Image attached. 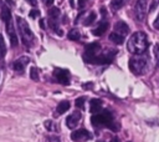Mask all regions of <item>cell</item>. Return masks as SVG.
Returning a JSON list of instances; mask_svg holds the SVG:
<instances>
[{
	"instance_id": "6da1fadb",
	"label": "cell",
	"mask_w": 159,
	"mask_h": 142,
	"mask_svg": "<svg viewBox=\"0 0 159 142\" xmlns=\"http://www.w3.org/2000/svg\"><path fill=\"white\" fill-rule=\"evenodd\" d=\"M148 46H149L148 36L143 31L134 32L130 36V39L128 40V50H129V52L135 54V55L144 54V51H147Z\"/></svg>"
},
{
	"instance_id": "7a4b0ae2",
	"label": "cell",
	"mask_w": 159,
	"mask_h": 142,
	"mask_svg": "<svg viewBox=\"0 0 159 142\" xmlns=\"http://www.w3.org/2000/svg\"><path fill=\"white\" fill-rule=\"evenodd\" d=\"M91 122L94 127H108L111 128L112 131H117L118 130V126H114V122H113V116L109 111L104 110L102 111L101 113H94L92 117H91Z\"/></svg>"
},
{
	"instance_id": "3957f363",
	"label": "cell",
	"mask_w": 159,
	"mask_h": 142,
	"mask_svg": "<svg viewBox=\"0 0 159 142\" xmlns=\"http://www.w3.org/2000/svg\"><path fill=\"white\" fill-rule=\"evenodd\" d=\"M16 21H17V29H19V32H20V36L22 39L24 45H26L27 47L32 46L34 42H35V36H34L29 24L20 16L16 17Z\"/></svg>"
},
{
	"instance_id": "277c9868",
	"label": "cell",
	"mask_w": 159,
	"mask_h": 142,
	"mask_svg": "<svg viewBox=\"0 0 159 142\" xmlns=\"http://www.w3.org/2000/svg\"><path fill=\"white\" fill-rule=\"evenodd\" d=\"M129 70L132 73L140 76L144 73L145 69H147V59L144 57H132L129 60Z\"/></svg>"
},
{
	"instance_id": "5b68a950",
	"label": "cell",
	"mask_w": 159,
	"mask_h": 142,
	"mask_svg": "<svg viewBox=\"0 0 159 142\" xmlns=\"http://www.w3.org/2000/svg\"><path fill=\"white\" fill-rule=\"evenodd\" d=\"M116 52H117V51H114V50H107V52H103V54H101V55L97 54V55L91 60L89 64H97V65L111 64L112 60H113V57H114V55H116Z\"/></svg>"
},
{
	"instance_id": "8992f818",
	"label": "cell",
	"mask_w": 159,
	"mask_h": 142,
	"mask_svg": "<svg viewBox=\"0 0 159 142\" xmlns=\"http://www.w3.org/2000/svg\"><path fill=\"white\" fill-rule=\"evenodd\" d=\"M101 50V45L98 42H92V44H88L86 45L84 47V54H83V60L86 62H91V60Z\"/></svg>"
},
{
	"instance_id": "52a82bcc",
	"label": "cell",
	"mask_w": 159,
	"mask_h": 142,
	"mask_svg": "<svg viewBox=\"0 0 159 142\" xmlns=\"http://www.w3.org/2000/svg\"><path fill=\"white\" fill-rule=\"evenodd\" d=\"M147 14V1L145 0H138L134 6V15L138 21H143Z\"/></svg>"
},
{
	"instance_id": "ba28073f",
	"label": "cell",
	"mask_w": 159,
	"mask_h": 142,
	"mask_svg": "<svg viewBox=\"0 0 159 142\" xmlns=\"http://www.w3.org/2000/svg\"><path fill=\"white\" fill-rule=\"evenodd\" d=\"M53 76H55V78H56L60 83L66 85V86L70 85V73H68L67 70L57 67V69L53 70Z\"/></svg>"
},
{
	"instance_id": "9c48e42d",
	"label": "cell",
	"mask_w": 159,
	"mask_h": 142,
	"mask_svg": "<svg viewBox=\"0 0 159 142\" xmlns=\"http://www.w3.org/2000/svg\"><path fill=\"white\" fill-rule=\"evenodd\" d=\"M6 32H7V35H9L11 46H12V47H16L17 44H19V40H17V35H16V32H15V26H14V24H12V20H10V21L6 22Z\"/></svg>"
},
{
	"instance_id": "30bf717a",
	"label": "cell",
	"mask_w": 159,
	"mask_h": 142,
	"mask_svg": "<svg viewBox=\"0 0 159 142\" xmlns=\"http://www.w3.org/2000/svg\"><path fill=\"white\" fill-rule=\"evenodd\" d=\"M91 138V133L84 130V128H81V130H77L75 132L71 133V140L72 141H76V142H81V141H87Z\"/></svg>"
},
{
	"instance_id": "8fae6325",
	"label": "cell",
	"mask_w": 159,
	"mask_h": 142,
	"mask_svg": "<svg viewBox=\"0 0 159 142\" xmlns=\"http://www.w3.org/2000/svg\"><path fill=\"white\" fill-rule=\"evenodd\" d=\"M29 62H30V59H29L27 56H21V57H19L16 61H14L12 69H14L15 71H17V72H22V71L25 70V66H26Z\"/></svg>"
},
{
	"instance_id": "7c38bea8",
	"label": "cell",
	"mask_w": 159,
	"mask_h": 142,
	"mask_svg": "<svg viewBox=\"0 0 159 142\" xmlns=\"http://www.w3.org/2000/svg\"><path fill=\"white\" fill-rule=\"evenodd\" d=\"M80 118H81V113H80V112H75V113L70 115V116L66 118V125H67V127L71 128V130H73V128L78 125Z\"/></svg>"
},
{
	"instance_id": "4fadbf2b",
	"label": "cell",
	"mask_w": 159,
	"mask_h": 142,
	"mask_svg": "<svg viewBox=\"0 0 159 142\" xmlns=\"http://www.w3.org/2000/svg\"><path fill=\"white\" fill-rule=\"evenodd\" d=\"M114 32H118L119 35L124 36L127 34H129V26L124 22V21H118L114 25Z\"/></svg>"
},
{
	"instance_id": "5bb4252c",
	"label": "cell",
	"mask_w": 159,
	"mask_h": 142,
	"mask_svg": "<svg viewBox=\"0 0 159 142\" xmlns=\"http://www.w3.org/2000/svg\"><path fill=\"white\" fill-rule=\"evenodd\" d=\"M70 107H71V103H70L68 101H61V102L57 105V107H56V113H53V116H55V117L61 116L63 112L68 111Z\"/></svg>"
},
{
	"instance_id": "9a60e30c",
	"label": "cell",
	"mask_w": 159,
	"mask_h": 142,
	"mask_svg": "<svg viewBox=\"0 0 159 142\" xmlns=\"http://www.w3.org/2000/svg\"><path fill=\"white\" fill-rule=\"evenodd\" d=\"M89 110L92 113H98L102 111V101L99 98H92L89 102Z\"/></svg>"
},
{
	"instance_id": "2e32d148",
	"label": "cell",
	"mask_w": 159,
	"mask_h": 142,
	"mask_svg": "<svg viewBox=\"0 0 159 142\" xmlns=\"http://www.w3.org/2000/svg\"><path fill=\"white\" fill-rule=\"evenodd\" d=\"M107 29H108V22L102 21V22L98 24L97 27H94V29L92 30V34H93L94 36H101V35H103V34L107 31Z\"/></svg>"
},
{
	"instance_id": "e0dca14e",
	"label": "cell",
	"mask_w": 159,
	"mask_h": 142,
	"mask_svg": "<svg viewBox=\"0 0 159 142\" xmlns=\"http://www.w3.org/2000/svg\"><path fill=\"white\" fill-rule=\"evenodd\" d=\"M0 16H1V19H2V21H4L5 24L11 20V12H10V10H9L7 6L4 5V6L1 7V14H0Z\"/></svg>"
},
{
	"instance_id": "ac0fdd59",
	"label": "cell",
	"mask_w": 159,
	"mask_h": 142,
	"mask_svg": "<svg viewBox=\"0 0 159 142\" xmlns=\"http://www.w3.org/2000/svg\"><path fill=\"white\" fill-rule=\"evenodd\" d=\"M109 40L112 41V42H114V44H117V45H120L122 42H123V40H124V36H122V35H119L118 32H111V35H109Z\"/></svg>"
},
{
	"instance_id": "d6986e66",
	"label": "cell",
	"mask_w": 159,
	"mask_h": 142,
	"mask_svg": "<svg viewBox=\"0 0 159 142\" xmlns=\"http://www.w3.org/2000/svg\"><path fill=\"white\" fill-rule=\"evenodd\" d=\"M67 37H68L70 40H72V41H78V40L81 39V34H80V31H78L77 29H72V30H70V32L67 34Z\"/></svg>"
},
{
	"instance_id": "ffe728a7",
	"label": "cell",
	"mask_w": 159,
	"mask_h": 142,
	"mask_svg": "<svg viewBox=\"0 0 159 142\" xmlns=\"http://www.w3.org/2000/svg\"><path fill=\"white\" fill-rule=\"evenodd\" d=\"M96 17H97L96 12H94V11H91V12L88 14V16H86V19L83 20V25H86V26H89V25H92V24L94 22Z\"/></svg>"
},
{
	"instance_id": "44dd1931",
	"label": "cell",
	"mask_w": 159,
	"mask_h": 142,
	"mask_svg": "<svg viewBox=\"0 0 159 142\" xmlns=\"http://www.w3.org/2000/svg\"><path fill=\"white\" fill-rule=\"evenodd\" d=\"M124 4H125V0H112L111 1V9L113 11H117L122 6H124Z\"/></svg>"
},
{
	"instance_id": "7402d4cb",
	"label": "cell",
	"mask_w": 159,
	"mask_h": 142,
	"mask_svg": "<svg viewBox=\"0 0 159 142\" xmlns=\"http://www.w3.org/2000/svg\"><path fill=\"white\" fill-rule=\"evenodd\" d=\"M48 15H50V17L51 19H57L58 16H60V9L58 7H51L50 10H48Z\"/></svg>"
},
{
	"instance_id": "603a6c76",
	"label": "cell",
	"mask_w": 159,
	"mask_h": 142,
	"mask_svg": "<svg viewBox=\"0 0 159 142\" xmlns=\"http://www.w3.org/2000/svg\"><path fill=\"white\" fill-rule=\"evenodd\" d=\"M6 54V47H5V42H4V37L0 34V59L4 57Z\"/></svg>"
},
{
	"instance_id": "cb8c5ba5",
	"label": "cell",
	"mask_w": 159,
	"mask_h": 142,
	"mask_svg": "<svg viewBox=\"0 0 159 142\" xmlns=\"http://www.w3.org/2000/svg\"><path fill=\"white\" fill-rule=\"evenodd\" d=\"M153 55H154L157 66H159V44H155L154 45V47H153Z\"/></svg>"
},
{
	"instance_id": "d4e9b609",
	"label": "cell",
	"mask_w": 159,
	"mask_h": 142,
	"mask_svg": "<svg viewBox=\"0 0 159 142\" xmlns=\"http://www.w3.org/2000/svg\"><path fill=\"white\" fill-rule=\"evenodd\" d=\"M30 77L32 80H39V72H37L36 67H31L30 69Z\"/></svg>"
},
{
	"instance_id": "484cf974",
	"label": "cell",
	"mask_w": 159,
	"mask_h": 142,
	"mask_svg": "<svg viewBox=\"0 0 159 142\" xmlns=\"http://www.w3.org/2000/svg\"><path fill=\"white\" fill-rule=\"evenodd\" d=\"M84 96H82V97H78L76 101H75V105L78 107V108H83V106H84Z\"/></svg>"
},
{
	"instance_id": "4316f807",
	"label": "cell",
	"mask_w": 159,
	"mask_h": 142,
	"mask_svg": "<svg viewBox=\"0 0 159 142\" xmlns=\"http://www.w3.org/2000/svg\"><path fill=\"white\" fill-rule=\"evenodd\" d=\"M29 15H30V17H31V19H36V17H39V16H40V11H39L37 9H32V10L30 11V14H29Z\"/></svg>"
},
{
	"instance_id": "83f0119b",
	"label": "cell",
	"mask_w": 159,
	"mask_h": 142,
	"mask_svg": "<svg viewBox=\"0 0 159 142\" xmlns=\"http://www.w3.org/2000/svg\"><path fill=\"white\" fill-rule=\"evenodd\" d=\"M45 127L48 130V131H52L53 130V122L52 121H50V120H47V121H45Z\"/></svg>"
},
{
	"instance_id": "f1b7e54d",
	"label": "cell",
	"mask_w": 159,
	"mask_h": 142,
	"mask_svg": "<svg viewBox=\"0 0 159 142\" xmlns=\"http://www.w3.org/2000/svg\"><path fill=\"white\" fill-rule=\"evenodd\" d=\"M157 5H158V0H153V1H152V5H150V7H149V11H153V10L157 7Z\"/></svg>"
},
{
	"instance_id": "f546056e",
	"label": "cell",
	"mask_w": 159,
	"mask_h": 142,
	"mask_svg": "<svg viewBox=\"0 0 159 142\" xmlns=\"http://www.w3.org/2000/svg\"><path fill=\"white\" fill-rule=\"evenodd\" d=\"M92 86H93V83H92V82H88V83H84L82 87H83L84 90H88V88H91Z\"/></svg>"
},
{
	"instance_id": "4dcf8cb0",
	"label": "cell",
	"mask_w": 159,
	"mask_h": 142,
	"mask_svg": "<svg viewBox=\"0 0 159 142\" xmlns=\"http://www.w3.org/2000/svg\"><path fill=\"white\" fill-rule=\"evenodd\" d=\"M153 25H154V27H155L157 30H159V16L155 19V21H154V24H153Z\"/></svg>"
},
{
	"instance_id": "1f68e13d",
	"label": "cell",
	"mask_w": 159,
	"mask_h": 142,
	"mask_svg": "<svg viewBox=\"0 0 159 142\" xmlns=\"http://www.w3.org/2000/svg\"><path fill=\"white\" fill-rule=\"evenodd\" d=\"M30 5H32V6H36V4H37V0H26Z\"/></svg>"
},
{
	"instance_id": "d6a6232c",
	"label": "cell",
	"mask_w": 159,
	"mask_h": 142,
	"mask_svg": "<svg viewBox=\"0 0 159 142\" xmlns=\"http://www.w3.org/2000/svg\"><path fill=\"white\" fill-rule=\"evenodd\" d=\"M101 12H102V15L104 16V15H107V11H106V9L104 7H101Z\"/></svg>"
},
{
	"instance_id": "836d02e7",
	"label": "cell",
	"mask_w": 159,
	"mask_h": 142,
	"mask_svg": "<svg viewBox=\"0 0 159 142\" xmlns=\"http://www.w3.org/2000/svg\"><path fill=\"white\" fill-rule=\"evenodd\" d=\"M40 26H41L42 29L45 27V21H43V20H40Z\"/></svg>"
},
{
	"instance_id": "e575fe53",
	"label": "cell",
	"mask_w": 159,
	"mask_h": 142,
	"mask_svg": "<svg viewBox=\"0 0 159 142\" xmlns=\"http://www.w3.org/2000/svg\"><path fill=\"white\" fill-rule=\"evenodd\" d=\"M52 2H53V0H46V5H48V6H50Z\"/></svg>"
},
{
	"instance_id": "d590c367",
	"label": "cell",
	"mask_w": 159,
	"mask_h": 142,
	"mask_svg": "<svg viewBox=\"0 0 159 142\" xmlns=\"http://www.w3.org/2000/svg\"><path fill=\"white\" fill-rule=\"evenodd\" d=\"M86 0H78V5L80 6H83V2H84Z\"/></svg>"
},
{
	"instance_id": "8d00e7d4",
	"label": "cell",
	"mask_w": 159,
	"mask_h": 142,
	"mask_svg": "<svg viewBox=\"0 0 159 142\" xmlns=\"http://www.w3.org/2000/svg\"><path fill=\"white\" fill-rule=\"evenodd\" d=\"M111 142H118V138H113Z\"/></svg>"
},
{
	"instance_id": "74e56055",
	"label": "cell",
	"mask_w": 159,
	"mask_h": 142,
	"mask_svg": "<svg viewBox=\"0 0 159 142\" xmlns=\"http://www.w3.org/2000/svg\"><path fill=\"white\" fill-rule=\"evenodd\" d=\"M98 142H102V141H98Z\"/></svg>"
}]
</instances>
